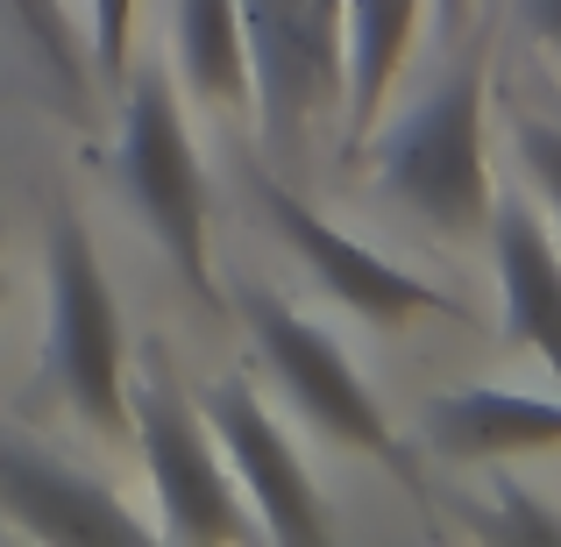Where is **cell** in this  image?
<instances>
[{"label": "cell", "instance_id": "obj_1", "mask_svg": "<svg viewBox=\"0 0 561 547\" xmlns=\"http://www.w3.org/2000/svg\"><path fill=\"white\" fill-rule=\"evenodd\" d=\"M377 192L426 220L440 235H483L491 228V157H483V57L420 93L377 143Z\"/></svg>", "mask_w": 561, "mask_h": 547}, {"label": "cell", "instance_id": "obj_2", "mask_svg": "<svg viewBox=\"0 0 561 547\" xmlns=\"http://www.w3.org/2000/svg\"><path fill=\"white\" fill-rule=\"evenodd\" d=\"M128 434L142 448V469H150V491H157V534L171 540H263L256 512H249L234 469L220 463L214 434H206L192 391L179 384L171 356H142V369L128 377Z\"/></svg>", "mask_w": 561, "mask_h": 547}, {"label": "cell", "instance_id": "obj_3", "mask_svg": "<svg viewBox=\"0 0 561 547\" xmlns=\"http://www.w3.org/2000/svg\"><path fill=\"white\" fill-rule=\"evenodd\" d=\"M242 50L271 150H306L342 122V0H242Z\"/></svg>", "mask_w": 561, "mask_h": 547}, {"label": "cell", "instance_id": "obj_4", "mask_svg": "<svg viewBox=\"0 0 561 547\" xmlns=\"http://www.w3.org/2000/svg\"><path fill=\"white\" fill-rule=\"evenodd\" d=\"M50 334H43V369L57 377L65 406L85 426L114 434L128 426V363H122V306L93 257V235L79 220H57L50 235Z\"/></svg>", "mask_w": 561, "mask_h": 547}, {"label": "cell", "instance_id": "obj_5", "mask_svg": "<svg viewBox=\"0 0 561 547\" xmlns=\"http://www.w3.org/2000/svg\"><path fill=\"white\" fill-rule=\"evenodd\" d=\"M122 185L128 206L142 214L150 242L171 257L199 299H214V271H206V171L192 150L185 107L164 79H136L122 107Z\"/></svg>", "mask_w": 561, "mask_h": 547}, {"label": "cell", "instance_id": "obj_6", "mask_svg": "<svg viewBox=\"0 0 561 547\" xmlns=\"http://www.w3.org/2000/svg\"><path fill=\"white\" fill-rule=\"evenodd\" d=\"M242 320H249L256 356L271 363L277 391H285L291 406L320 426V434L342 441V448L377 455V463H405V448H398V434H391V420H383L377 391L363 384V369L348 363V349L334 342L328 328H313L299 306L271 299V292H242Z\"/></svg>", "mask_w": 561, "mask_h": 547}, {"label": "cell", "instance_id": "obj_7", "mask_svg": "<svg viewBox=\"0 0 561 547\" xmlns=\"http://www.w3.org/2000/svg\"><path fill=\"white\" fill-rule=\"evenodd\" d=\"M249 185H256V206L277 228V242H285L291 257L313 271V285L328 292L334 306H348L356 320H377V328H412V320H440V314L462 320V306H455L440 285H426L420 271H405V263L377 257L370 242L342 235L328 214H313L299 192H285L277 179H263V171Z\"/></svg>", "mask_w": 561, "mask_h": 547}, {"label": "cell", "instance_id": "obj_8", "mask_svg": "<svg viewBox=\"0 0 561 547\" xmlns=\"http://www.w3.org/2000/svg\"><path fill=\"white\" fill-rule=\"evenodd\" d=\"M192 406H199L214 448L228 455V469H234V483H242L249 512H256L263 540L313 547V540L334 534L328 505H320V491H313V469L299 463L291 434L277 426V412L256 398V384H249V377H214Z\"/></svg>", "mask_w": 561, "mask_h": 547}, {"label": "cell", "instance_id": "obj_9", "mask_svg": "<svg viewBox=\"0 0 561 547\" xmlns=\"http://www.w3.org/2000/svg\"><path fill=\"white\" fill-rule=\"evenodd\" d=\"M0 512H8L22 534L36 540H57V547H136V540H157V520L122 505V491L85 469H71L65 455L36 448V441L8 434L0 426Z\"/></svg>", "mask_w": 561, "mask_h": 547}, {"label": "cell", "instance_id": "obj_10", "mask_svg": "<svg viewBox=\"0 0 561 547\" xmlns=\"http://www.w3.org/2000/svg\"><path fill=\"white\" fill-rule=\"evenodd\" d=\"M491 257H497V299L519 349H534L561 384V242L534 200L491 206Z\"/></svg>", "mask_w": 561, "mask_h": 547}, {"label": "cell", "instance_id": "obj_11", "mask_svg": "<svg viewBox=\"0 0 561 547\" xmlns=\"http://www.w3.org/2000/svg\"><path fill=\"white\" fill-rule=\"evenodd\" d=\"M426 441L448 463H519V455L561 448V391H505V384H469L426 406Z\"/></svg>", "mask_w": 561, "mask_h": 547}, {"label": "cell", "instance_id": "obj_12", "mask_svg": "<svg viewBox=\"0 0 561 547\" xmlns=\"http://www.w3.org/2000/svg\"><path fill=\"white\" fill-rule=\"evenodd\" d=\"M426 0H342V128L348 143H370L391 107V86L405 71L412 29Z\"/></svg>", "mask_w": 561, "mask_h": 547}, {"label": "cell", "instance_id": "obj_13", "mask_svg": "<svg viewBox=\"0 0 561 547\" xmlns=\"http://www.w3.org/2000/svg\"><path fill=\"white\" fill-rule=\"evenodd\" d=\"M179 71L206 107H249L242 0H179Z\"/></svg>", "mask_w": 561, "mask_h": 547}, {"label": "cell", "instance_id": "obj_14", "mask_svg": "<svg viewBox=\"0 0 561 547\" xmlns=\"http://www.w3.org/2000/svg\"><path fill=\"white\" fill-rule=\"evenodd\" d=\"M0 8L14 14V29L28 36V50L50 65V79L79 100L85 93V50H79V29H71V8H65V0H0Z\"/></svg>", "mask_w": 561, "mask_h": 547}, {"label": "cell", "instance_id": "obj_15", "mask_svg": "<svg viewBox=\"0 0 561 547\" xmlns=\"http://www.w3.org/2000/svg\"><path fill=\"white\" fill-rule=\"evenodd\" d=\"M477 526L491 540H512V547H561V512L554 505H540L526 483H497V498L477 512Z\"/></svg>", "mask_w": 561, "mask_h": 547}, {"label": "cell", "instance_id": "obj_16", "mask_svg": "<svg viewBox=\"0 0 561 547\" xmlns=\"http://www.w3.org/2000/svg\"><path fill=\"white\" fill-rule=\"evenodd\" d=\"M93 14V36H85V57L107 86L128 79V29H136V0H85Z\"/></svg>", "mask_w": 561, "mask_h": 547}, {"label": "cell", "instance_id": "obj_17", "mask_svg": "<svg viewBox=\"0 0 561 547\" xmlns=\"http://www.w3.org/2000/svg\"><path fill=\"white\" fill-rule=\"evenodd\" d=\"M519 164L534 179L540 206L561 220V128H540V122H519Z\"/></svg>", "mask_w": 561, "mask_h": 547}, {"label": "cell", "instance_id": "obj_18", "mask_svg": "<svg viewBox=\"0 0 561 547\" xmlns=\"http://www.w3.org/2000/svg\"><path fill=\"white\" fill-rule=\"evenodd\" d=\"M519 22L534 29L540 43H554V50H561V0H519Z\"/></svg>", "mask_w": 561, "mask_h": 547}, {"label": "cell", "instance_id": "obj_19", "mask_svg": "<svg viewBox=\"0 0 561 547\" xmlns=\"http://www.w3.org/2000/svg\"><path fill=\"white\" fill-rule=\"evenodd\" d=\"M434 8H440V22H462V14H469V0H434Z\"/></svg>", "mask_w": 561, "mask_h": 547}, {"label": "cell", "instance_id": "obj_20", "mask_svg": "<svg viewBox=\"0 0 561 547\" xmlns=\"http://www.w3.org/2000/svg\"><path fill=\"white\" fill-rule=\"evenodd\" d=\"M0 242H8V235H0Z\"/></svg>", "mask_w": 561, "mask_h": 547}]
</instances>
